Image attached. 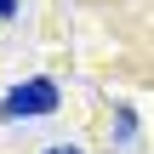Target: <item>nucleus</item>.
Wrapping results in <instances>:
<instances>
[{
  "instance_id": "1",
  "label": "nucleus",
  "mask_w": 154,
  "mask_h": 154,
  "mask_svg": "<svg viewBox=\"0 0 154 154\" xmlns=\"http://www.w3.org/2000/svg\"><path fill=\"white\" fill-rule=\"evenodd\" d=\"M51 109H57V86H51V80H23V86H11V91H6V103H0V114H6V120L51 114Z\"/></svg>"
},
{
  "instance_id": "2",
  "label": "nucleus",
  "mask_w": 154,
  "mask_h": 154,
  "mask_svg": "<svg viewBox=\"0 0 154 154\" xmlns=\"http://www.w3.org/2000/svg\"><path fill=\"white\" fill-rule=\"evenodd\" d=\"M0 17H17V0H0Z\"/></svg>"
},
{
  "instance_id": "3",
  "label": "nucleus",
  "mask_w": 154,
  "mask_h": 154,
  "mask_svg": "<svg viewBox=\"0 0 154 154\" xmlns=\"http://www.w3.org/2000/svg\"><path fill=\"white\" fill-rule=\"evenodd\" d=\"M46 154H80V149H46Z\"/></svg>"
}]
</instances>
